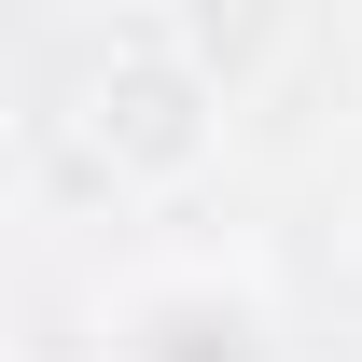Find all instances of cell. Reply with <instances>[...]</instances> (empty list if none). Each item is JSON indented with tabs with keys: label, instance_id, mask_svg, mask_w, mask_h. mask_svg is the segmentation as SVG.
Returning a JSON list of instances; mask_svg holds the SVG:
<instances>
[{
	"label": "cell",
	"instance_id": "1",
	"mask_svg": "<svg viewBox=\"0 0 362 362\" xmlns=\"http://www.w3.org/2000/svg\"><path fill=\"white\" fill-rule=\"evenodd\" d=\"M112 362H279V334L237 279H139Z\"/></svg>",
	"mask_w": 362,
	"mask_h": 362
}]
</instances>
